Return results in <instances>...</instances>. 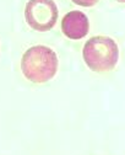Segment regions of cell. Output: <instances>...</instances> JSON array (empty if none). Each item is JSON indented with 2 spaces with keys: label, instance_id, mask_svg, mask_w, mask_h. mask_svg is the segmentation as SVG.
Returning <instances> with one entry per match:
<instances>
[{
  "label": "cell",
  "instance_id": "1",
  "mask_svg": "<svg viewBox=\"0 0 125 155\" xmlns=\"http://www.w3.org/2000/svg\"><path fill=\"white\" fill-rule=\"evenodd\" d=\"M59 67L56 53L47 46L28 48L21 59V70L27 80L34 84H44L55 76Z\"/></svg>",
  "mask_w": 125,
  "mask_h": 155
},
{
  "label": "cell",
  "instance_id": "2",
  "mask_svg": "<svg viewBox=\"0 0 125 155\" xmlns=\"http://www.w3.org/2000/svg\"><path fill=\"white\" fill-rule=\"evenodd\" d=\"M82 57L92 71L107 73L113 70L119 61V47L111 37L95 36L83 46Z\"/></svg>",
  "mask_w": 125,
  "mask_h": 155
},
{
  "label": "cell",
  "instance_id": "3",
  "mask_svg": "<svg viewBox=\"0 0 125 155\" xmlns=\"http://www.w3.org/2000/svg\"><path fill=\"white\" fill-rule=\"evenodd\" d=\"M58 6L54 0H28L25 8V17L31 28L47 32L54 27L58 20Z\"/></svg>",
  "mask_w": 125,
  "mask_h": 155
},
{
  "label": "cell",
  "instance_id": "4",
  "mask_svg": "<svg viewBox=\"0 0 125 155\" xmlns=\"http://www.w3.org/2000/svg\"><path fill=\"white\" fill-rule=\"evenodd\" d=\"M61 31L70 40H81L90 31L88 17L79 10L70 11L62 17Z\"/></svg>",
  "mask_w": 125,
  "mask_h": 155
},
{
  "label": "cell",
  "instance_id": "5",
  "mask_svg": "<svg viewBox=\"0 0 125 155\" xmlns=\"http://www.w3.org/2000/svg\"><path fill=\"white\" fill-rule=\"evenodd\" d=\"M71 2L76 5L83 6V8H91V6L96 5L99 0H71Z\"/></svg>",
  "mask_w": 125,
  "mask_h": 155
},
{
  "label": "cell",
  "instance_id": "6",
  "mask_svg": "<svg viewBox=\"0 0 125 155\" xmlns=\"http://www.w3.org/2000/svg\"><path fill=\"white\" fill-rule=\"evenodd\" d=\"M118 3H123V4H125V0H117Z\"/></svg>",
  "mask_w": 125,
  "mask_h": 155
}]
</instances>
